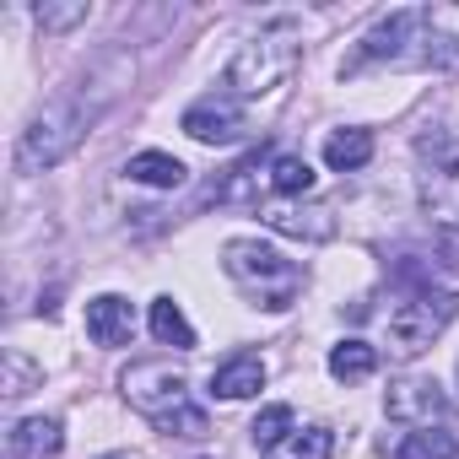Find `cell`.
Segmentation results:
<instances>
[{"label":"cell","mask_w":459,"mask_h":459,"mask_svg":"<svg viewBox=\"0 0 459 459\" xmlns=\"http://www.w3.org/2000/svg\"><path fill=\"white\" fill-rule=\"evenodd\" d=\"M454 314H459V298H454V292H416V298H405V303L389 314V351H394L400 362L421 357V351L454 325Z\"/></svg>","instance_id":"6"},{"label":"cell","mask_w":459,"mask_h":459,"mask_svg":"<svg viewBox=\"0 0 459 459\" xmlns=\"http://www.w3.org/2000/svg\"><path fill=\"white\" fill-rule=\"evenodd\" d=\"M184 135H195V141H205V146H233L238 135H244V108H238V98H200L195 108H184Z\"/></svg>","instance_id":"8"},{"label":"cell","mask_w":459,"mask_h":459,"mask_svg":"<svg viewBox=\"0 0 459 459\" xmlns=\"http://www.w3.org/2000/svg\"><path fill=\"white\" fill-rule=\"evenodd\" d=\"M416 195L437 221H459V141H437L421 157Z\"/></svg>","instance_id":"7"},{"label":"cell","mask_w":459,"mask_h":459,"mask_svg":"<svg viewBox=\"0 0 459 459\" xmlns=\"http://www.w3.org/2000/svg\"><path fill=\"white\" fill-rule=\"evenodd\" d=\"M152 335L162 346H173V351H195V330H189V319H184V308L173 298H157L152 303Z\"/></svg>","instance_id":"16"},{"label":"cell","mask_w":459,"mask_h":459,"mask_svg":"<svg viewBox=\"0 0 459 459\" xmlns=\"http://www.w3.org/2000/svg\"><path fill=\"white\" fill-rule=\"evenodd\" d=\"M260 389H265V362H260L255 351L227 357V362L211 373V394H221V400H249V394H260Z\"/></svg>","instance_id":"11"},{"label":"cell","mask_w":459,"mask_h":459,"mask_svg":"<svg viewBox=\"0 0 459 459\" xmlns=\"http://www.w3.org/2000/svg\"><path fill=\"white\" fill-rule=\"evenodd\" d=\"M298 60H303V28L292 17H276V22H265L260 33H249L238 44L221 87H227V98H260V92L281 87L298 71Z\"/></svg>","instance_id":"2"},{"label":"cell","mask_w":459,"mask_h":459,"mask_svg":"<svg viewBox=\"0 0 459 459\" xmlns=\"http://www.w3.org/2000/svg\"><path fill=\"white\" fill-rule=\"evenodd\" d=\"M119 389H125V400H130L141 416H152L162 432H178V437H205V432H211L205 411L189 405L184 373H173L168 362H135V368H125Z\"/></svg>","instance_id":"3"},{"label":"cell","mask_w":459,"mask_h":459,"mask_svg":"<svg viewBox=\"0 0 459 459\" xmlns=\"http://www.w3.org/2000/svg\"><path fill=\"white\" fill-rule=\"evenodd\" d=\"M108 459H119V454H108Z\"/></svg>","instance_id":"25"},{"label":"cell","mask_w":459,"mask_h":459,"mask_svg":"<svg viewBox=\"0 0 459 459\" xmlns=\"http://www.w3.org/2000/svg\"><path fill=\"white\" fill-rule=\"evenodd\" d=\"M130 330H135V314H130V303H125V298L103 292V298H92V303H87V335H92L98 346H125V341H130Z\"/></svg>","instance_id":"12"},{"label":"cell","mask_w":459,"mask_h":459,"mask_svg":"<svg viewBox=\"0 0 459 459\" xmlns=\"http://www.w3.org/2000/svg\"><path fill=\"white\" fill-rule=\"evenodd\" d=\"M265 178H271L276 195H308V189H314V168H308L303 157H292V152H281Z\"/></svg>","instance_id":"21"},{"label":"cell","mask_w":459,"mask_h":459,"mask_svg":"<svg viewBox=\"0 0 459 459\" xmlns=\"http://www.w3.org/2000/svg\"><path fill=\"white\" fill-rule=\"evenodd\" d=\"M82 135H87V114H82L76 103H49V108L22 130V141H17V168H22V173L55 168V162H65V157L82 146Z\"/></svg>","instance_id":"5"},{"label":"cell","mask_w":459,"mask_h":459,"mask_svg":"<svg viewBox=\"0 0 459 459\" xmlns=\"http://www.w3.org/2000/svg\"><path fill=\"white\" fill-rule=\"evenodd\" d=\"M330 448H335V437L325 427H298L276 448H265V459H330Z\"/></svg>","instance_id":"18"},{"label":"cell","mask_w":459,"mask_h":459,"mask_svg":"<svg viewBox=\"0 0 459 459\" xmlns=\"http://www.w3.org/2000/svg\"><path fill=\"white\" fill-rule=\"evenodd\" d=\"M357 60H389V65H432L459 71V6H421V12H389L368 28Z\"/></svg>","instance_id":"1"},{"label":"cell","mask_w":459,"mask_h":459,"mask_svg":"<svg viewBox=\"0 0 459 459\" xmlns=\"http://www.w3.org/2000/svg\"><path fill=\"white\" fill-rule=\"evenodd\" d=\"M394 459H454V432L448 427H416V432H405Z\"/></svg>","instance_id":"19"},{"label":"cell","mask_w":459,"mask_h":459,"mask_svg":"<svg viewBox=\"0 0 459 459\" xmlns=\"http://www.w3.org/2000/svg\"><path fill=\"white\" fill-rule=\"evenodd\" d=\"M22 389H28V362L12 351V357H6V394H22Z\"/></svg>","instance_id":"24"},{"label":"cell","mask_w":459,"mask_h":459,"mask_svg":"<svg viewBox=\"0 0 459 459\" xmlns=\"http://www.w3.org/2000/svg\"><path fill=\"white\" fill-rule=\"evenodd\" d=\"M330 373H335L341 384H357V378H373V373H378V351H373L368 341H341V346L330 351Z\"/></svg>","instance_id":"17"},{"label":"cell","mask_w":459,"mask_h":459,"mask_svg":"<svg viewBox=\"0 0 459 459\" xmlns=\"http://www.w3.org/2000/svg\"><path fill=\"white\" fill-rule=\"evenodd\" d=\"M368 157H373V135H368V130H330L325 162H330L335 173H357V168H368Z\"/></svg>","instance_id":"15"},{"label":"cell","mask_w":459,"mask_h":459,"mask_svg":"<svg viewBox=\"0 0 459 459\" xmlns=\"http://www.w3.org/2000/svg\"><path fill=\"white\" fill-rule=\"evenodd\" d=\"M260 157H265V152H249V157L233 168V178L216 184V200H221V205H244V200H255L260 184H271V178H260Z\"/></svg>","instance_id":"20"},{"label":"cell","mask_w":459,"mask_h":459,"mask_svg":"<svg viewBox=\"0 0 459 459\" xmlns=\"http://www.w3.org/2000/svg\"><path fill=\"white\" fill-rule=\"evenodd\" d=\"M221 265H227V276L244 287V298H255V303L271 308V314L292 308L298 292H303V271H298L281 249H271V244H260V238H233V244L221 249Z\"/></svg>","instance_id":"4"},{"label":"cell","mask_w":459,"mask_h":459,"mask_svg":"<svg viewBox=\"0 0 459 459\" xmlns=\"http://www.w3.org/2000/svg\"><path fill=\"white\" fill-rule=\"evenodd\" d=\"M249 432H255V443H260V448H276V443L292 432V405H265V411L255 416V427H249Z\"/></svg>","instance_id":"22"},{"label":"cell","mask_w":459,"mask_h":459,"mask_svg":"<svg viewBox=\"0 0 459 459\" xmlns=\"http://www.w3.org/2000/svg\"><path fill=\"white\" fill-rule=\"evenodd\" d=\"M265 221L276 233H292V238H308V244L335 238V211L330 205H271Z\"/></svg>","instance_id":"10"},{"label":"cell","mask_w":459,"mask_h":459,"mask_svg":"<svg viewBox=\"0 0 459 459\" xmlns=\"http://www.w3.org/2000/svg\"><path fill=\"white\" fill-rule=\"evenodd\" d=\"M33 17H39L44 33H65V28H76V22H87V6H82V0H76V6H39Z\"/></svg>","instance_id":"23"},{"label":"cell","mask_w":459,"mask_h":459,"mask_svg":"<svg viewBox=\"0 0 459 459\" xmlns=\"http://www.w3.org/2000/svg\"><path fill=\"white\" fill-rule=\"evenodd\" d=\"M125 173H130L135 184H152V189H178L189 168H184L178 157H168V152H135V157L125 162Z\"/></svg>","instance_id":"14"},{"label":"cell","mask_w":459,"mask_h":459,"mask_svg":"<svg viewBox=\"0 0 459 459\" xmlns=\"http://www.w3.org/2000/svg\"><path fill=\"white\" fill-rule=\"evenodd\" d=\"M384 411L394 421H416V427H432V416H448V400L432 378H411V384H394L384 394Z\"/></svg>","instance_id":"9"},{"label":"cell","mask_w":459,"mask_h":459,"mask_svg":"<svg viewBox=\"0 0 459 459\" xmlns=\"http://www.w3.org/2000/svg\"><path fill=\"white\" fill-rule=\"evenodd\" d=\"M60 448H65L60 416H28V421H17V432H12V454H22V459H49V454H60Z\"/></svg>","instance_id":"13"}]
</instances>
